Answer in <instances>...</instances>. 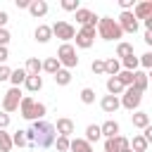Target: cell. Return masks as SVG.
Segmentation results:
<instances>
[{
  "label": "cell",
  "mask_w": 152,
  "mask_h": 152,
  "mask_svg": "<svg viewBox=\"0 0 152 152\" xmlns=\"http://www.w3.org/2000/svg\"><path fill=\"white\" fill-rule=\"evenodd\" d=\"M100 138H102V133H100V126H97V124H90V126L86 128V138H83V140L93 145V142H97Z\"/></svg>",
  "instance_id": "obj_26"
},
{
  "label": "cell",
  "mask_w": 152,
  "mask_h": 152,
  "mask_svg": "<svg viewBox=\"0 0 152 152\" xmlns=\"http://www.w3.org/2000/svg\"><path fill=\"white\" fill-rule=\"evenodd\" d=\"M12 145H17V147H28V142H26V135H24V131H21V128L12 133Z\"/></svg>",
  "instance_id": "obj_34"
},
{
  "label": "cell",
  "mask_w": 152,
  "mask_h": 152,
  "mask_svg": "<svg viewBox=\"0 0 152 152\" xmlns=\"http://www.w3.org/2000/svg\"><path fill=\"white\" fill-rule=\"evenodd\" d=\"M90 69H93V74H95V76H100V74H104V59H93V64H90Z\"/></svg>",
  "instance_id": "obj_37"
},
{
  "label": "cell",
  "mask_w": 152,
  "mask_h": 152,
  "mask_svg": "<svg viewBox=\"0 0 152 152\" xmlns=\"http://www.w3.org/2000/svg\"><path fill=\"white\" fill-rule=\"evenodd\" d=\"M128 147V138L126 135H114V138H104V152H126Z\"/></svg>",
  "instance_id": "obj_10"
},
{
  "label": "cell",
  "mask_w": 152,
  "mask_h": 152,
  "mask_svg": "<svg viewBox=\"0 0 152 152\" xmlns=\"http://www.w3.org/2000/svg\"><path fill=\"white\" fill-rule=\"evenodd\" d=\"M24 86H26L28 93H38V90L43 88V76H26Z\"/></svg>",
  "instance_id": "obj_24"
},
{
  "label": "cell",
  "mask_w": 152,
  "mask_h": 152,
  "mask_svg": "<svg viewBox=\"0 0 152 152\" xmlns=\"http://www.w3.org/2000/svg\"><path fill=\"white\" fill-rule=\"evenodd\" d=\"M138 64H142V69H150L152 66V52H145L138 57Z\"/></svg>",
  "instance_id": "obj_39"
},
{
  "label": "cell",
  "mask_w": 152,
  "mask_h": 152,
  "mask_svg": "<svg viewBox=\"0 0 152 152\" xmlns=\"http://www.w3.org/2000/svg\"><path fill=\"white\" fill-rule=\"evenodd\" d=\"M14 5H17L19 10H28V5H31V0H14Z\"/></svg>",
  "instance_id": "obj_45"
},
{
  "label": "cell",
  "mask_w": 152,
  "mask_h": 152,
  "mask_svg": "<svg viewBox=\"0 0 152 152\" xmlns=\"http://www.w3.org/2000/svg\"><path fill=\"white\" fill-rule=\"evenodd\" d=\"M50 31H52V36L59 38L62 43H71L74 36H76V28H74L69 21H55V24L50 26Z\"/></svg>",
  "instance_id": "obj_6"
},
{
  "label": "cell",
  "mask_w": 152,
  "mask_h": 152,
  "mask_svg": "<svg viewBox=\"0 0 152 152\" xmlns=\"http://www.w3.org/2000/svg\"><path fill=\"white\" fill-rule=\"evenodd\" d=\"M24 71H26V76H40V71H43V69H40V59H38V57H28Z\"/></svg>",
  "instance_id": "obj_19"
},
{
  "label": "cell",
  "mask_w": 152,
  "mask_h": 152,
  "mask_svg": "<svg viewBox=\"0 0 152 152\" xmlns=\"http://www.w3.org/2000/svg\"><path fill=\"white\" fill-rule=\"evenodd\" d=\"M24 81H26V71L19 66V69H12V74H10V83H12V88H19V86H24Z\"/></svg>",
  "instance_id": "obj_23"
},
{
  "label": "cell",
  "mask_w": 152,
  "mask_h": 152,
  "mask_svg": "<svg viewBox=\"0 0 152 152\" xmlns=\"http://www.w3.org/2000/svg\"><path fill=\"white\" fill-rule=\"evenodd\" d=\"M119 124L114 121V119H107L102 126H100V133H102V138H114V135H119Z\"/></svg>",
  "instance_id": "obj_16"
},
{
  "label": "cell",
  "mask_w": 152,
  "mask_h": 152,
  "mask_svg": "<svg viewBox=\"0 0 152 152\" xmlns=\"http://www.w3.org/2000/svg\"><path fill=\"white\" fill-rule=\"evenodd\" d=\"M69 140H71V138H64V135H57L52 145L57 147V152H69Z\"/></svg>",
  "instance_id": "obj_35"
},
{
  "label": "cell",
  "mask_w": 152,
  "mask_h": 152,
  "mask_svg": "<svg viewBox=\"0 0 152 152\" xmlns=\"http://www.w3.org/2000/svg\"><path fill=\"white\" fill-rule=\"evenodd\" d=\"M7 59H10V50H7V48H2V45H0V64H5V62H7Z\"/></svg>",
  "instance_id": "obj_43"
},
{
  "label": "cell",
  "mask_w": 152,
  "mask_h": 152,
  "mask_svg": "<svg viewBox=\"0 0 152 152\" xmlns=\"http://www.w3.org/2000/svg\"><path fill=\"white\" fill-rule=\"evenodd\" d=\"M74 40H76L74 48H81V50L93 48V43H95V28L93 26H81V31H76V36H74Z\"/></svg>",
  "instance_id": "obj_7"
},
{
  "label": "cell",
  "mask_w": 152,
  "mask_h": 152,
  "mask_svg": "<svg viewBox=\"0 0 152 152\" xmlns=\"http://www.w3.org/2000/svg\"><path fill=\"white\" fill-rule=\"evenodd\" d=\"M69 152H93V145L86 142L83 138H74L69 140Z\"/></svg>",
  "instance_id": "obj_17"
},
{
  "label": "cell",
  "mask_w": 152,
  "mask_h": 152,
  "mask_svg": "<svg viewBox=\"0 0 152 152\" xmlns=\"http://www.w3.org/2000/svg\"><path fill=\"white\" fill-rule=\"evenodd\" d=\"M52 126H55V133H57V135L69 138V135L74 133V121H71V119H66V116L57 119V124H52Z\"/></svg>",
  "instance_id": "obj_13"
},
{
  "label": "cell",
  "mask_w": 152,
  "mask_h": 152,
  "mask_svg": "<svg viewBox=\"0 0 152 152\" xmlns=\"http://www.w3.org/2000/svg\"><path fill=\"white\" fill-rule=\"evenodd\" d=\"M21 90L19 88H10L5 95H2V112L10 114V112H17L19 109V102H21Z\"/></svg>",
  "instance_id": "obj_8"
},
{
  "label": "cell",
  "mask_w": 152,
  "mask_h": 152,
  "mask_svg": "<svg viewBox=\"0 0 152 152\" xmlns=\"http://www.w3.org/2000/svg\"><path fill=\"white\" fill-rule=\"evenodd\" d=\"M7 21H10V14H7L5 10H0V28H5V26H7Z\"/></svg>",
  "instance_id": "obj_44"
},
{
  "label": "cell",
  "mask_w": 152,
  "mask_h": 152,
  "mask_svg": "<svg viewBox=\"0 0 152 152\" xmlns=\"http://www.w3.org/2000/svg\"><path fill=\"white\" fill-rule=\"evenodd\" d=\"M81 5H78V0H62V10H66V12H76Z\"/></svg>",
  "instance_id": "obj_38"
},
{
  "label": "cell",
  "mask_w": 152,
  "mask_h": 152,
  "mask_svg": "<svg viewBox=\"0 0 152 152\" xmlns=\"http://www.w3.org/2000/svg\"><path fill=\"white\" fill-rule=\"evenodd\" d=\"M57 62L62 69H74L78 66V55H76V48L71 43H62L59 50H57Z\"/></svg>",
  "instance_id": "obj_4"
},
{
  "label": "cell",
  "mask_w": 152,
  "mask_h": 152,
  "mask_svg": "<svg viewBox=\"0 0 152 152\" xmlns=\"http://www.w3.org/2000/svg\"><path fill=\"white\" fill-rule=\"evenodd\" d=\"M19 114H21L26 121H40V119H45L48 107H45L43 102H36L31 95H24L21 102H19Z\"/></svg>",
  "instance_id": "obj_2"
},
{
  "label": "cell",
  "mask_w": 152,
  "mask_h": 152,
  "mask_svg": "<svg viewBox=\"0 0 152 152\" xmlns=\"http://www.w3.org/2000/svg\"><path fill=\"white\" fill-rule=\"evenodd\" d=\"M145 43L152 45V31H145Z\"/></svg>",
  "instance_id": "obj_46"
},
{
  "label": "cell",
  "mask_w": 152,
  "mask_h": 152,
  "mask_svg": "<svg viewBox=\"0 0 152 152\" xmlns=\"http://www.w3.org/2000/svg\"><path fill=\"white\" fill-rule=\"evenodd\" d=\"M119 71H121V62H119L116 57L104 59V74H107V76H116Z\"/></svg>",
  "instance_id": "obj_22"
},
{
  "label": "cell",
  "mask_w": 152,
  "mask_h": 152,
  "mask_svg": "<svg viewBox=\"0 0 152 152\" xmlns=\"http://www.w3.org/2000/svg\"><path fill=\"white\" fill-rule=\"evenodd\" d=\"M81 102L83 104H93L95 102V90L93 88H83L81 90Z\"/></svg>",
  "instance_id": "obj_36"
},
{
  "label": "cell",
  "mask_w": 152,
  "mask_h": 152,
  "mask_svg": "<svg viewBox=\"0 0 152 152\" xmlns=\"http://www.w3.org/2000/svg\"><path fill=\"white\" fill-rule=\"evenodd\" d=\"M74 14H76V21H78L81 26H93V28L97 26V19H100V17H97L95 12H90V10H86V7H78Z\"/></svg>",
  "instance_id": "obj_11"
},
{
  "label": "cell",
  "mask_w": 152,
  "mask_h": 152,
  "mask_svg": "<svg viewBox=\"0 0 152 152\" xmlns=\"http://www.w3.org/2000/svg\"><path fill=\"white\" fill-rule=\"evenodd\" d=\"M119 62H121V66H124L126 71H135V69H138V57H135V52L128 55V57H124V59H119Z\"/></svg>",
  "instance_id": "obj_33"
},
{
  "label": "cell",
  "mask_w": 152,
  "mask_h": 152,
  "mask_svg": "<svg viewBox=\"0 0 152 152\" xmlns=\"http://www.w3.org/2000/svg\"><path fill=\"white\" fill-rule=\"evenodd\" d=\"M100 107H102L104 114H114L121 104H119V97H114V95H104V97L100 100Z\"/></svg>",
  "instance_id": "obj_14"
},
{
  "label": "cell",
  "mask_w": 152,
  "mask_h": 152,
  "mask_svg": "<svg viewBox=\"0 0 152 152\" xmlns=\"http://www.w3.org/2000/svg\"><path fill=\"white\" fill-rule=\"evenodd\" d=\"M52 78H55L57 86H69V83H71V71H69V69H59Z\"/></svg>",
  "instance_id": "obj_30"
},
{
  "label": "cell",
  "mask_w": 152,
  "mask_h": 152,
  "mask_svg": "<svg viewBox=\"0 0 152 152\" xmlns=\"http://www.w3.org/2000/svg\"><path fill=\"white\" fill-rule=\"evenodd\" d=\"M48 10H50V7H48V2H45V0H31V5H28L31 17H36V19H38V17H45V14H48Z\"/></svg>",
  "instance_id": "obj_15"
},
{
  "label": "cell",
  "mask_w": 152,
  "mask_h": 152,
  "mask_svg": "<svg viewBox=\"0 0 152 152\" xmlns=\"http://www.w3.org/2000/svg\"><path fill=\"white\" fill-rule=\"evenodd\" d=\"M10 38H12V36H10V31H7V28H0V45H2V48H7Z\"/></svg>",
  "instance_id": "obj_41"
},
{
  "label": "cell",
  "mask_w": 152,
  "mask_h": 152,
  "mask_svg": "<svg viewBox=\"0 0 152 152\" xmlns=\"http://www.w3.org/2000/svg\"><path fill=\"white\" fill-rule=\"evenodd\" d=\"M147 140L142 138V135H133V140H128V147H131V152H147Z\"/></svg>",
  "instance_id": "obj_21"
},
{
  "label": "cell",
  "mask_w": 152,
  "mask_h": 152,
  "mask_svg": "<svg viewBox=\"0 0 152 152\" xmlns=\"http://www.w3.org/2000/svg\"><path fill=\"white\" fill-rule=\"evenodd\" d=\"M128 55H133V45L131 43H126V40H119V45H116V57H128Z\"/></svg>",
  "instance_id": "obj_32"
},
{
  "label": "cell",
  "mask_w": 152,
  "mask_h": 152,
  "mask_svg": "<svg viewBox=\"0 0 152 152\" xmlns=\"http://www.w3.org/2000/svg\"><path fill=\"white\" fill-rule=\"evenodd\" d=\"M33 36H36V40H38V43H48V40L52 38V31H50V26H48V24H38V26H36V31H33Z\"/></svg>",
  "instance_id": "obj_18"
},
{
  "label": "cell",
  "mask_w": 152,
  "mask_h": 152,
  "mask_svg": "<svg viewBox=\"0 0 152 152\" xmlns=\"http://www.w3.org/2000/svg\"><path fill=\"white\" fill-rule=\"evenodd\" d=\"M133 126L135 128H147L150 126V114L147 112H135L133 114Z\"/></svg>",
  "instance_id": "obj_29"
},
{
  "label": "cell",
  "mask_w": 152,
  "mask_h": 152,
  "mask_svg": "<svg viewBox=\"0 0 152 152\" xmlns=\"http://www.w3.org/2000/svg\"><path fill=\"white\" fill-rule=\"evenodd\" d=\"M107 93H109V95H114V97H119V95L124 93V86L119 83V78H116V76H109V78H107Z\"/></svg>",
  "instance_id": "obj_25"
},
{
  "label": "cell",
  "mask_w": 152,
  "mask_h": 152,
  "mask_svg": "<svg viewBox=\"0 0 152 152\" xmlns=\"http://www.w3.org/2000/svg\"><path fill=\"white\" fill-rule=\"evenodd\" d=\"M140 102H142V93H138L133 86H131V88H124V93H121V97H119V104H121L124 109H128V112H138Z\"/></svg>",
  "instance_id": "obj_5"
},
{
  "label": "cell",
  "mask_w": 152,
  "mask_h": 152,
  "mask_svg": "<svg viewBox=\"0 0 152 152\" xmlns=\"http://www.w3.org/2000/svg\"><path fill=\"white\" fill-rule=\"evenodd\" d=\"M131 12H133V17H135V19H142V21H145V19H150V17H152V0L135 2Z\"/></svg>",
  "instance_id": "obj_12"
},
{
  "label": "cell",
  "mask_w": 152,
  "mask_h": 152,
  "mask_svg": "<svg viewBox=\"0 0 152 152\" xmlns=\"http://www.w3.org/2000/svg\"><path fill=\"white\" fill-rule=\"evenodd\" d=\"M133 88H135L138 93H145V90H147V74H145V71H135Z\"/></svg>",
  "instance_id": "obj_27"
},
{
  "label": "cell",
  "mask_w": 152,
  "mask_h": 152,
  "mask_svg": "<svg viewBox=\"0 0 152 152\" xmlns=\"http://www.w3.org/2000/svg\"><path fill=\"white\" fill-rule=\"evenodd\" d=\"M14 145H12V133L7 131H0V152H10Z\"/></svg>",
  "instance_id": "obj_31"
},
{
  "label": "cell",
  "mask_w": 152,
  "mask_h": 152,
  "mask_svg": "<svg viewBox=\"0 0 152 152\" xmlns=\"http://www.w3.org/2000/svg\"><path fill=\"white\" fill-rule=\"evenodd\" d=\"M116 78H119V83H121L124 88H131V86H133V78H135V71H126V69H121V71L116 74Z\"/></svg>",
  "instance_id": "obj_28"
},
{
  "label": "cell",
  "mask_w": 152,
  "mask_h": 152,
  "mask_svg": "<svg viewBox=\"0 0 152 152\" xmlns=\"http://www.w3.org/2000/svg\"><path fill=\"white\" fill-rule=\"evenodd\" d=\"M40 69H43L45 74H52V76H55V74H57L62 66H59L57 57H48V59H43V62H40Z\"/></svg>",
  "instance_id": "obj_20"
},
{
  "label": "cell",
  "mask_w": 152,
  "mask_h": 152,
  "mask_svg": "<svg viewBox=\"0 0 152 152\" xmlns=\"http://www.w3.org/2000/svg\"><path fill=\"white\" fill-rule=\"evenodd\" d=\"M10 74H12V69L7 64H0V81H10Z\"/></svg>",
  "instance_id": "obj_40"
},
{
  "label": "cell",
  "mask_w": 152,
  "mask_h": 152,
  "mask_svg": "<svg viewBox=\"0 0 152 152\" xmlns=\"http://www.w3.org/2000/svg\"><path fill=\"white\" fill-rule=\"evenodd\" d=\"M31 131H33V147H40V150H48L52 147L57 133H55V126L45 119L40 121H31Z\"/></svg>",
  "instance_id": "obj_1"
},
{
  "label": "cell",
  "mask_w": 152,
  "mask_h": 152,
  "mask_svg": "<svg viewBox=\"0 0 152 152\" xmlns=\"http://www.w3.org/2000/svg\"><path fill=\"white\" fill-rule=\"evenodd\" d=\"M116 24H119V28H121L124 33H135V31L140 28V24H138V19L133 17V12H121L119 19H116Z\"/></svg>",
  "instance_id": "obj_9"
},
{
  "label": "cell",
  "mask_w": 152,
  "mask_h": 152,
  "mask_svg": "<svg viewBox=\"0 0 152 152\" xmlns=\"http://www.w3.org/2000/svg\"><path fill=\"white\" fill-rule=\"evenodd\" d=\"M10 126V114H5V112H0V131H5Z\"/></svg>",
  "instance_id": "obj_42"
},
{
  "label": "cell",
  "mask_w": 152,
  "mask_h": 152,
  "mask_svg": "<svg viewBox=\"0 0 152 152\" xmlns=\"http://www.w3.org/2000/svg\"><path fill=\"white\" fill-rule=\"evenodd\" d=\"M95 33H100L102 40H121V36H124L116 19H112V17H100L97 26H95Z\"/></svg>",
  "instance_id": "obj_3"
}]
</instances>
